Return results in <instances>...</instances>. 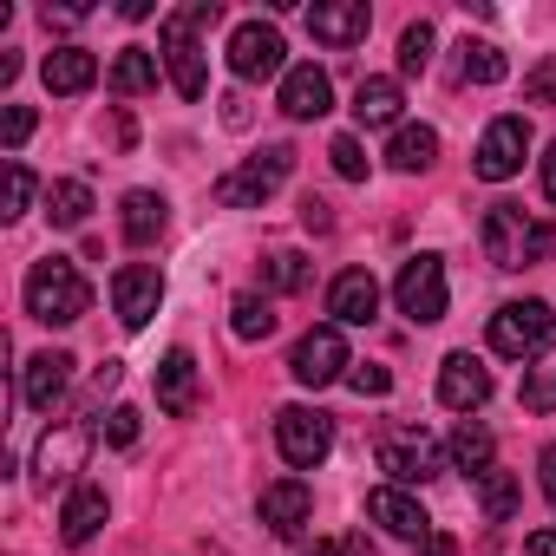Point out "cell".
<instances>
[{"label": "cell", "instance_id": "cell-2", "mask_svg": "<svg viewBox=\"0 0 556 556\" xmlns=\"http://www.w3.org/2000/svg\"><path fill=\"white\" fill-rule=\"evenodd\" d=\"M216 0H197V8H177V14H164V73H170V86L184 92V99H203V86H210V73H203V47H197V27H216Z\"/></svg>", "mask_w": 556, "mask_h": 556}, {"label": "cell", "instance_id": "cell-13", "mask_svg": "<svg viewBox=\"0 0 556 556\" xmlns=\"http://www.w3.org/2000/svg\"><path fill=\"white\" fill-rule=\"evenodd\" d=\"M367 517H374L380 530L406 536V543H426V536H432V517H426V504H419L406 484H380V491H367Z\"/></svg>", "mask_w": 556, "mask_h": 556}, {"label": "cell", "instance_id": "cell-34", "mask_svg": "<svg viewBox=\"0 0 556 556\" xmlns=\"http://www.w3.org/2000/svg\"><path fill=\"white\" fill-rule=\"evenodd\" d=\"M34 190H40V177H34L21 157H8V184H0V216H27Z\"/></svg>", "mask_w": 556, "mask_h": 556}, {"label": "cell", "instance_id": "cell-21", "mask_svg": "<svg viewBox=\"0 0 556 556\" xmlns=\"http://www.w3.org/2000/svg\"><path fill=\"white\" fill-rule=\"evenodd\" d=\"M40 79H47V92L79 99V92L99 79V60H92L86 47H53V53H47V66H40Z\"/></svg>", "mask_w": 556, "mask_h": 556}, {"label": "cell", "instance_id": "cell-4", "mask_svg": "<svg viewBox=\"0 0 556 556\" xmlns=\"http://www.w3.org/2000/svg\"><path fill=\"white\" fill-rule=\"evenodd\" d=\"M549 341H556V308L549 302H504L491 315V354H504V361H530Z\"/></svg>", "mask_w": 556, "mask_h": 556}, {"label": "cell", "instance_id": "cell-19", "mask_svg": "<svg viewBox=\"0 0 556 556\" xmlns=\"http://www.w3.org/2000/svg\"><path fill=\"white\" fill-rule=\"evenodd\" d=\"M334 105V79L321 66H289L282 73V112L289 118H328Z\"/></svg>", "mask_w": 556, "mask_h": 556}, {"label": "cell", "instance_id": "cell-29", "mask_svg": "<svg viewBox=\"0 0 556 556\" xmlns=\"http://www.w3.org/2000/svg\"><path fill=\"white\" fill-rule=\"evenodd\" d=\"M151 86H157V53H144V47H125V53L112 60V92L138 99V92H151Z\"/></svg>", "mask_w": 556, "mask_h": 556}, {"label": "cell", "instance_id": "cell-42", "mask_svg": "<svg viewBox=\"0 0 556 556\" xmlns=\"http://www.w3.org/2000/svg\"><path fill=\"white\" fill-rule=\"evenodd\" d=\"M536 478H543V497L556 504V445H543V458H536Z\"/></svg>", "mask_w": 556, "mask_h": 556}, {"label": "cell", "instance_id": "cell-31", "mask_svg": "<svg viewBox=\"0 0 556 556\" xmlns=\"http://www.w3.org/2000/svg\"><path fill=\"white\" fill-rule=\"evenodd\" d=\"M478 510H484L491 523H510V517H517V471L491 465V471L478 478Z\"/></svg>", "mask_w": 556, "mask_h": 556}, {"label": "cell", "instance_id": "cell-10", "mask_svg": "<svg viewBox=\"0 0 556 556\" xmlns=\"http://www.w3.org/2000/svg\"><path fill=\"white\" fill-rule=\"evenodd\" d=\"M86 445H92V426H79V419H60L40 445H34V478H40V491H53V484H66L79 465H86Z\"/></svg>", "mask_w": 556, "mask_h": 556}, {"label": "cell", "instance_id": "cell-36", "mask_svg": "<svg viewBox=\"0 0 556 556\" xmlns=\"http://www.w3.org/2000/svg\"><path fill=\"white\" fill-rule=\"evenodd\" d=\"M426 66H432V27L413 21V27L400 34V73H426Z\"/></svg>", "mask_w": 556, "mask_h": 556}, {"label": "cell", "instance_id": "cell-20", "mask_svg": "<svg viewBox=\"0 0 556 556\" xmlns=\"http://www.w3.org/2000/svg\"><path fill=\"white\" fill-rule=\"evenodd\" d=\"M157 406L170 419H190L197 413V361H190V348H170L157 361Z\"/></svg>", "mask_w": 556, "mask_h": 556}, {"label": "cell", "instance_id": "cell-26", "mask_svg": "<svg viewBox=\"0 0 556 556\" xmlns=\"http://www.w3.org/2000/svg\"><path fill=\"white\" fill-rule=\"evenodd\" d=\"M164 223H170V216H164V197H157V190H131V197H125V242L144 249V242L164 236Z\"/></svg>", "mask_w": 556, "mask_h": 556}, {"label": "cell", "instance_id": "cell-23", "mask_svg": "<svg viewBox=\"0 0 556 556\" xmlns=\"http://www.w3.org/2000/svg\"><path fill=\"white\" fill-rule=\"evenodd\" d=\"M66 380H73V354H60V348H47V354H34L27 361V380H21V393H27V406H53L60 393H66Z\"/></svg>", "mask_w": 556, "mask_h": 556}, {"label": "cell", "instance_id": "cell-48", "mask_svg": "<svg viewBox=\"0 0 556 556\" xmlns=\"http://www.w3.org/2000/svg\"><path fill=\"white\" fill-rule=\"evenodd\" d=\"M348 556H374V543H367V530H354V536H348Z\"/></svg>", "mask_w": 556, "mask_h": 556}, {"label": "cell", "instance_id": "cell-33", "mask_svg": "<svg viewBox=\"0 0 556 556\" xmlns=\"http://www.w3.org/2000/svg\"><path fill=\"white\" fill-rule=\"evenodd\" d=\"M229 328H236V341H268V334H275L268 295H236V302H229Z\"/></svg>", "mask_w": 556, "mask_h": 556}, {"label": "cell", "instance_id": "cell-30", "mask_svg": "<svg viewBox=\"0 0 556 556\" xmlns=\"http://www.w3.org/2000/svg\"><path fill=\"white\" fill-rule=\"evenodd\" d=\"M47 216H53L60 229H79V223L92 216V190H86L79 177H60V184H47Z\"/></svg>", "mask_w": 556, "mask_h": 556}, {"label": "cell", "instance_id": "cell-35", "mask_svg": "<svg viewBox=\"0 0 556 556\" xmlns=\"http://www.w3.org/2000/svg\"><path fill=\"white\" fill-rule=\"evenodd\" d=\"M262 282H268V289H282V295H295V289H308V262H302L295 249H282V255H268V262H262Z\"/></svg>", "mask_w": 556, "mask_h": 556}, {"label": "cell", "instance_id": "cell-45", "mask_svg": "<svg viewBox=\"0 0 556 556\" xmlns=\"http://www.w3.org/2000/svg\"><path fill=\"white\" fill-rule=\"evenodd\" d=\"M302 216H308V223H315V229H328V223H334V216H328V203H321V197H308V203H302Z\"/></svg>", "mask_w": 556, "mask_h": 556}, {"label": "cell", "instance_id": "cell-9", "mask_svg": "<svg viewBox=\"0 0 556 556\" xmlns=\"http://www.w3.org/2000/svg\"><path fill=\"white\" fill-rule=\"evenodd\" d=\"M348 367H354V361H348V341H341L334 321H328V328H308V334L295 341V354H289V374H295L302 387H334Z\"/></svg>", "mask_w": 556, "mask_h": 556}, {"label": "cell", "instance_id": "cell-22", "mask_svg": "<svg viewBox=\"0 0 556 556\" xmlns=\"http://www.w3.org/2000/svg\"><path fill=\"white\" fill-rule=\"evenodd\" d=\"M105 517H112V504H105V491L99 484H79L73 497H66V510H60V536L79 549V543H92L99 530H105Z\"/></svg>", "mask_w": 556, "mask_h": 556}, {"label": "cell", "instance_id": "cell-12", "mask_svg": "<svg viewBox=\"0 0 556 556\" xmlns=\"http://www.w3.org/2000/svg\"><path fill=\"white\" fill-rule=\"evenodd\" d=\"M157 302H164V275H157L151 262H125V268L112 275V308H118V321H125L131 334L157 315Z\"/></svg>", "mask_w": 556, "mask_h": 556}, {"label": "cell", "instance_id": "cell-3", "mask_svg": "<svg viewBox=\"0 0 556 556\" xmlns=\"http://www.w3.org/2000/svg\"><path fill=\"white\" fill-rule=\"evenodd\" d=\"M289 170H295V151H289V144H275V151H262V157L223 170V177H216V203H223V210H262L275 190H282Z\"/></svg>", "mask_w": 556, "mask_h": 556}, {"label": "cell", "instance_id": "cell-16", "mask_svg": "<svg viewBox=\"0 0 556 556\" xmlns=\"http://www.w3.org/2000/svg\"><path fill=\"white\" fill-rule=\"evenodd\" d=\"M367 27H374L367 0H315V8H308V34L321 47H361Z\"/></svg>", "mask_w": 556, "mask_h": 556}, {"label": "cell", "instance_id": "cell-7", "mask_svg": "<svg viewBox=\"0 0 556 556\" xmlns=\"http://www.w3.org/2000/svg\"><path fill=\"white\" fill-rule=\"evenodd\" d=\"M530 236H536V223L523 216V203H491L478 223V242L497 268H530Z\"/></svg>", "mask_w": 556, "mask_h": 556}, {"label": "cell", "instance_id": "cell-1", "mask_svg": "<svg viewBox=\"0 0 556 556\" xmlns=\"http://www.w3.org/2000/svg\"><path fill=\"white\" fill-rule=\"evenodd\" d=\"M92 308V282L66 262V255H47L27 268V315L47 321V328H73L79 315Z\"/></svg>", "mask_w": 556, "mask_h": 556}, {"label": "cell", "instance_id": "cell-38", "mask_svg": "<svg viewBox=\"0 0 556 556\" xmlns=\"http://www.w3.org/2000/svg\"><path fill=\"white\" fill-rule=\"evenodd\" d=\"M523 105H556V60H536L523 73Z\"/></svg>", "mask_w": 556, "mask_h": 556}, {"label": "cell", "instance_id": "cell-15", "mask_svg": "<svg viewBox=\"0 0 556 556\" xmlns=\"http://www.w3.org/2000/svg\"><path fill=\"white\" fill-rule=\"evenodd\" d=\"M380 471L393 484H426V478H439V445L426 432H393V439H380Z\"/></svg>", "mask_w": 556, "mask_h": 556}, {"label": "cell", "instance_id": "cell-11", "mask_svg": "<svg viewBox=\"0 0 556 556\" xmlns=\"http://www.w3.org/2000/svg\"><path fill=\"white\" fill-rule=\"evenodd\" d=\"M282 34H275L268 21H242L236 34H229V73L236 79H275L282 73Z\"/></svg>", "mask_w": 556, "mask_h": 556}, {"label": "cell", "instance_id": "cell-40", "mask_svg": "<svg viewBox=\"0 0 556 556\" xmlns=\"http://www.w3.org/2000/svg\"><path fill=\"white\" fill-rule=\"evenodd\" d=\"M348 387H354L361 400H367V393L380 400V393H393V374H387V367H354V374H348Z\"/></svg>", "mask_w": 556, "mask_h": 556}, {"label": "cell", "instance_id": "cell-39", "mask_svg": "<svg viewBox=\"0 0 556 556\" xmlns=\"http://www.w3.org/2000/svg\"><path fill=\"white\" fill-rule=\"evenodd\" d=\"M328 157H334V170H341L348 184H361V177H367V151H361V138H334V144H328Z\"/></svg>", "mask_w": 556, "mask_h": 556}, {"label": "cell", "instance_id": "cell-43", "mask_svg": "<svg viewBox=\"0 0 556 556\" xmlns=\"http://www.w3.org/2000/svg\"><path fill=\"white\" fill-rule=\"evenodd\" d=\"M523 556H556V530H530V543H523Z\"/></svg>", "mask_w": 556, "mask_h": 556}, {"label": "cell", "instance_id": "cell-27", "mask_svg": "<svg viewBox=\"0 0 556 556\" xmlns=\"http://www.w3.org/2000/svg\"><path fill=\"white\" fill-rule=\"evenodd\" d=\"M445 452H452V465H458V471H471V478H484V471L497 465V445H491V432H484V426H471V419L452 432V445H445Z\"/></svg>", "mask_w": 556, "mask_h": 556}, {"label": "cell", "instance_id": "cell-6", "mask_svg": "<svg viewBox=\"0 0 556 556\" xmlns=\"http://www.w3.org/2000/svg\"><path fill=\"white\" fill-rule=\"evenodd\" d=\"M393 302H400V315L406 321H445V302H452V289H445V262L439 255H413L406 268H400V282H393Z\"/></svg>", "mask_w": 556, "mask_h": 556}, {"label": "cell", "instance_id": "cell-8", "mask_svg": "<svg viewBox=\"0 0 556 556\" xmlns=\"http://www.w3.org/2000/svg\"><path fill=\"white\" fill-rule=\"evenodd\" d=\"M523 157H530V125H523V118H491L484 138H478L471 170H478L484 184H504V177L523 170Z\"/></svg>", "mask_w": 556, "mask_h": 556}, {"label": "cell", "instance_id": "cell-47", "mask_svg": "<svg viewBox=\"0 0 556 556\" xmlns=\"http://www.w3.org/2000/svg\"><path fill=\"white\" fill-rule=\"evenodd\" d=\"M302 556H348V543H328V536H315V543H308Z\"/></svg>", "mask_w": 556, "mask_h": 556}, {"label": "cell", "instance_id": "cell-37", "mask_svg": "<svg viewBox=\"0 0 556 556\" xmlns=\"http://www.w3.org/2000/svg\"><path fill=\"white\" fill-rule=\"evenodd\" d=\"M138 432H144V413H138V406H112V413H105V445L131 452V445H138Z\"/></svg>", "mask_w": 556, "mask_h": 556}, {"label": "cell", "instance_id": "cell-24", "mask_svg": "<svg viewBox=\"0 0 556 556\" xmlns=\"http://www.w3.org/2000/svg\"><path fill=\"white\" fill-rule=\"evenodd\" d=\"M432 157H439V131H432V125H400V131H393V144H387V164H393V170H406V177H413V170H426Z\"/></svg>", "mask_w": 556, "mask_h": 556}, {"label": "cell", "instance_id": "cell-25", "mask_svg": "<svg viewBox=\"0 0 556 556\" xmlns=\"http://www.w3.org/2000/svg\"><path fill=\"white\" fill-rule=\"evenodd\" d=\"M400 79H361V92H354V118L361 125H400Z\"/></svg>", "mask_w": 556, "mask_h": 556}, {"label": "cell", "instance_id": "cell-41", "mask_svg": "<svg viewBox=\"0 0 556 556\" xmlns=\"http://www.w3.org/2000/svg\"><path fill=\"white\" fill-rule=\"evenodd\" d=\"M27 131H34V112H27V105H8V118H0V138H8V151H21Z\"/></svg>", "mask_w": 556, "mask_h": 556}, {"label": "cell", "instance_id": "cell-14", "mask_svg": "<svg viewBox=\"0 0 556 556\" xmlns=\"http://www.w3.org/2000/svg\"><path fill=\"white\" fill-rule=\"evenodd\" d=\"M262 523L275 530V536H302L308 530V517H315V491L302 484V478H275V484H262Z\"/></svg>", "mask_w": 556, "mask_h": 556}, {"label": "cell", "instance_id": "cell-32", "mask_svg": "<svg viewBox=\"0 0 556 556\" xmlns=\"http://www.w3.org/2000/svg\"><path fill=\"white\" fill-rule=\"evenodd\" d=\"M517 400H523V413H556V348H549L536 367H523Z\"/></svg>", "mask_w": 556, "mask_h": 556}, {"label": "cell", "instance_id": "cell-5", "mask_svg": "<svg viewBox=\"0 0 556 556\" xmlns=\"http://www.w3.org/2000/svg\"><path fill=\"white\" fill-rule=\"evenodd\" d=\"M275 445H282V458L295 471H315L334 452V419L315 413V406H282V413H275Z\"/></svg>", "mask_w": 556, "mask_h": 556}, {"label": "cell", "instance_id": "cell-18", "mask_svg": "<svg viewBox=\"0 0 556 556\" xmlns=\"http://www.w3.org/2000/svg\"><path fill=\"white\" fill-rule=\"evenodd\" d=\"M439 400H445L452 413H478V406L491 400V367L471 361V354H445V367H439Z\"/></svg>", "mask_w": 556, "mask_h": 556}, {"label": "cell", "instance_id": "cell-28", "mask_svg": "<svg viewBox=\"0 0 556 556\" xmlns=\"http://www.w3.org/2000/svg\"><path fill=\"white\" fill-rule=\"evenodd\" d=\"M510 66H504V53L491 47V40H458V79L465 86H497Z\"/></svg>", "mask_w": 556, "mask_h": 556}, {"label": "cell", "instance_id": "cell-17", "mask_svg": "<svg viewBox=\"0 0 556 556\" xmlns=\"http://www.w3.org/2000/svg\"><path fill=\"white\" fill-rule=\"evenodd\" d=\"M328 315H334V328H367L380 315V282L367 268H341L328 289Z\"/></svg>", "mask_w": 556, "mask_h": 556}, {"label": "cell", "instance_id": "cell-44", "mask_svg": "<svg viewBox=\"0 0 556 556\" xmlns=\"http://www.w3.org/2000/svg\"><path fill=\"white\" fill-rule=\"evenodd\" d=\"M419 556H458V543H452V536H439V530H432V536H426V543H419Z\"/></svg>", "mask_w": 556, "mask_h": 556}, {"label": "cell", "instance_id": "cell-46", "mask_svg": "<svg viewBox=\"0 0 556 556\" xmlns=\"http://www.w3.org/2000/svg\"><path fill=\"white\" fill-rule=\"evenodd\" d=\"M543 197H549V203H556V144H549V151H543Z\"/></svg>", "mask_w": 556, "mask_h": 556}]
</instances>
